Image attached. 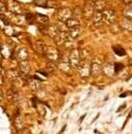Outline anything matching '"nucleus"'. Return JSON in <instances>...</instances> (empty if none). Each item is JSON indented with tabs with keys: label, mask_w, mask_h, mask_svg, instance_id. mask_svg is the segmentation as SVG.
Masks as SVG:
<instances>
[{
	"label": "nucleus",
	"mask_w": 132,
	"mask_h": 134,
	"mask_svg": "<svg viewBox=\"0 0 132 134\" xmlns=\"http://www.w3.org/2000/svg\"><path fill=\"white\" fill-rule=\"evenodd\" d=\"M65 129H66V125H64V127H63V128L61 129V131H60V132H59L58 134H62L63 132H64V130H65Z\"/></svg>",
	"instance_id": "nucleus-5"
},
{
	"label": "nucleus",
	"mask_w": 132,
	"mask_h": 134,
	"mask_svg": "<svg viewBox=\"0 0 132 134\" xmlns=\"http://www.w3.org/2000/svg\"><path fill=\"white\" fill-rule=\"evenodd\" d=\"M124 107H125V104H124V105H122V106H121V107H120V108L118 109V111H120V110H122V109H123Z\"/></svg>",
	"instance_id": "nucleus-6"
},
{
	"label": "nucleus",
	"mask_w": 132,
	"mask_h": 134,
	"mask_svg": "<svg viewBox=\"0 0 132 134\" xmlns=\"http://www.w3.org/2000/svg\"><path fill=\"white\" fill-rule=\"evenodd\" d=\"M129 94H132V92L131 93H128V92L123 93V94H121V95H120V97H122V98H123V97H126V96H127V95H129Z\"/></svg>",
	"instance_id": "nucleus-4"
},
{
	"label": "nucleus",
	"mask_w": 132,
	"mask_h": 134,
	"mask_svg": "<svg viewBox=\"0 0 132 134\" xmlns=\"http://www.w3.org/2000/svg\"><path fill=\"white\" fill-rule=\"evenodd\" d=\"M15 126L18 130H23L24 129V122L21 119V117L18 115L16 116V120H15Z\"/></svg>",
	"instance_id": "nucleus-1"
},
{
	"label": "nucleus",
	"mask_w": 132,
	"mask_h": 134,
	"mask_svg": "<svg viewBox=\"0 0 132 134\" xmlns=\"http://www.w3.org/2000/svg\"><path fill=\"white\" fill-rule=\"evenodd\" d=\"M85 117H86V115H84V116H82V117L81 118V119H80V123H81V122H82V120H84V119H85Z\"/></svg>",
	"instance_id": "nucleus-7"
},
{
	"label": "nucleus",
	"mask_w": 132,
	"mask_h": 134,
	"mask_svg": "<svg viewBox=\"0 0 132 134\" xmlns=\"http://www.w3.org/2000/svg\"><path fill=\"white\" fill-rule=\"evenodd\" d=\"M114 51H115L116 54L119 55V56H124V55H125V51L123 50L122 48H120V47H115V48H114Z\"/></svg>",
	"instance_id": "nucleus-2"
},
{
	"label": "nucleus",
	"mask_w": 132,
	"mask_h": 134,
	"mask_svg": "<svg viewBox=\"0 0 132 134\" xmlns=\"http://www.w3.org/2000/svg\"><path fill=\"white\" fill-rule=\"evenodd\" d=\"M123 64H119V63H117L115 65V70L116 72H119V71H121L122 69H123Z\"/></svg>",
	"instance_id": "nucleus-3"
}]
</instances>
